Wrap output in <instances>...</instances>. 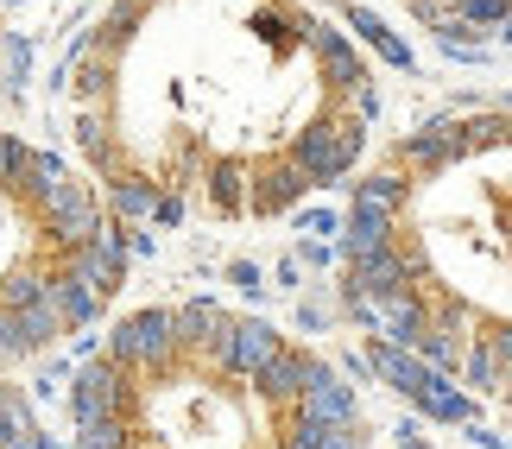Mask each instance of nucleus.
<instances>
[{
    "label": "nucleus",
    "instance_id": "6ab92c4d",
    "mask_svg": "<svg viewBox=\"0 0 512 449\" xmlns=\"http://www.w3.org/2000/svg\"><path fill=\"white\" fill-rule=\"evenodd\" d=\"M475 336L487 342V348H494V355H500V367H506V374H512V323H475Z\"/></svg>",
    "mask_w": 512,
    "mask_h": 449
},
{
    "label": "nucleus",
    "instance_id": "f3484780",
    "mask_svg": "<svg viewBox=\"0 0 512 449\" xmlns=\"http://www.w3.org/2000/svg\"><path fill=\"white\" fill-rule=\"evenodd\" d=\"M342 108L367 127V121H380V108H386V102H380V89H373V83H354V89H342Z\"/></svg>",
    "mask_w": 512,
    "mask_h": 449
},
{
    "label": "nucleus",
    "instance_id": "bb28decb",
    "mask_svg": "<svg viewBox=\"0 0 512 449\" xmlns=\"http://www.w3.org/2000/svg\"><path fill=\"white\" fill-rule=\"evenodd\" d=\"M506 399H512V380H506Z\"/></svg>",
    "mask_w": 512,
    "mask_h": 449
},
{
    "label": "nucleus",
    "instance_id": "ddd939ff",
    "mask_svg": "<svg viewBox=\"0 0 512 449\" xmlns=\"http://www.w3.org/2000/svg\"><path fill=\"white\" fill-rule=\"evenodd\" d=\"M108 203L121 222H159V184H146V178H114Z\"/></svg>",
    "mask_w": 512,
    "mask_h": 449
},
{
    "label": "nucleus",
    "instance_id": "393cba45",
    "mask_svg": "<svg viewBox=\"0 0 512 449\" xmlns=\"http://www.w3.org/2000/svg\"><path fill=\"white\" fill-rule=\"evenodd\" d=\"M121 449H165V443H152V437H140V431H133V437H127Z\"/></svg>",
    "mask_w": 512,
    "mask_h": 449
},
{
    "label": "nucleus",
    "instance_id": "b1692460",
    "mask_svg": "<svg viewBox=\"0 0 512 449\" xmlns=\"http://www.w3.org/2000/svg\"><path fill=\"white\" fill-rule=\"evenodd\" d=\"M323 323H329V310H323L317 298H310V304H304V329H323Z\"/></svg>",
    "mask_w": 512,
    "mask_h": 449
},
{
    "label": "nucleus",
    "instance_id": "5701e85b",
    "mask_svg": "<svg viewBox=\"0 0 512 449\" xmlns=\"http://www.w3.org/2000/svg\"><path fill=\"white\" fill-rule=\"evenodd\" d=\"M392 437H399V449H430V437H424V431H418V424H411V418H405V424H399V431H392Z\"/></svg>",
    "mask_w": 512,
    "mask_h": 449
},
{
    "label": "nucleus",
    "instance_id": "6e6552de",
    "mask_svg": "<svg viewBox=\"0 0 512 449\" xmlns=\"http://www.w3.org/2000/svg\"><path fill=\"white\" fill-rule=\"evenodd\" d=\"M411 405H418L424 418H437V424H468V418H475V393L449 386V374H437V367L424 374V386L411 393Z\"/></svg>",
    "mask_w": 512,
    "mask_h": 449
},
{
    "label": "nucleus",
    "instance_id": "f257e3e1",
    "mask_svg": "<svg viewBox=\"0 0 512 449\" xmlns=\"http://www.w3.org/2000/svg\"><path fill=\"white\" fill-rule=\"evenodd\" d=\"M361 146H367V127L336 102L329 114H317V121H310L298 140H291V159L310 171V184H317V190H336V184L348 178V165L361 159Z\"/></svg>",
    "mask_w": 512,
    "mask_h": 449
},
{
    "label": "nucleus",
    "instance_id": "2eb2a0df",
    "mask_svg": "<svg viewBox=\"0 0 512 449\" xmlns=\"http://www.w3.org/2000/svg\"><path fill=\"white\" fill-rule=\"evenodd\" d=\"M209 184H215V209H247V184H253V171L241 159H222L209 171Z\"/></svg>",
    "mask_w": 512,
    "mask_h": 449
},
{
    "label": "nucleus",
    "instance_id": "4be33fe9",
    "mask_svg": "<svg viewBox=\"0 0 512 449\" xmlns=\"http://www.w3.org/2000/svg\"><path fill=\"white\" fill-rule=\"evenodd\" d=\"M228 279L241 285V291H260V266H253V260H234V266H228Z\"/></svg>",
    "mask_w": 512,
    "mask_h": 449
},
{
    "label": "nucleus",
    "instance_id": "423d86ee",
    "mask_svg": "<svg viewBox=\"0 0 512 449\" xmlns=\"http://www.w3.org/2000/svg\"><path fill=\"white\" fill-rule=\"evenodd\" d=\"M310 361H317V355H304V348H279V355L253 374V393H260L266 405H291L304 393V380H310Z\"/></svg>",
    "mask_w": 512,
    "mask_h": 449
},
{
    "label": "nucleus",
    "instance_id": "1a4fd4ad",
    "mask_svg": "<svg viewBox=\"0 0 512 449\" xmlns=\"http://www.w3.org/2000/svg\"><path fill=\"white\" fill-rule=\"evenodd\" d=\"M411 197V184H405V171H373V178L354 184V197L348 209H361V216H386V222H399V209Z\"/></svg>",
    "mask_w": 512,
    "mask_h": 449
},
{
    "label": "nucleus",
    "instance_id": "f03ea898",
    "mask_svg": "<svg viewBox=\"0 0 512 449\" xmlns=\"http://www.w3.org/2000/svg\"><path fill=\"white\" fill-rule=\"evenodd\" d=\"M291 412H304L317 424H348V418H361V405H354V386L336 374V367L310 361V380H304V393L291 399Z\"/></svg>",
    "mask_w": 512,
    "mask_h": 449
},
{
    "label": "nucleus",
    "instance_id": "39448f33",
    "mask_svg": "<svg viewBox=\"0 0 512 449\" xmlns=\"http://www.w3.org/2000/svg\"><path fill=\"white\" fill-rule=\"evenodd\" d=\"M367 367H373V380H386L392 393H418L430 367L418 361V348H405V342H386V336H367Z\"/></svg>",
    "mask_w": 512,
    "mask_h": 449
},
{
    "label": "nucleus",
    "instance_id": "4468645a",
    "mask_svg": "<svg viewBox=\"0 0 512 449\" xmlns=\"http://www.w3.org/2000/svg\"><path fill=\"white\" fill-rule=\"evenodd\" d=\"M430 32H437V45L456 57V64H487V38H481V26H468L462 13H443Z\"/></svg>",
    "mask_w": 512,
    "mask_h": 449
},
{
    "label": "nucleus",
    "instance_id": "0eeeda50",
    "mask_svg": "<svg viewBox=\"0 0 512 449\" xmlns=\"http://www.w3.org/2000/svg\"><path fill=\"white\" fill-rule=\"evenodd\" d=\"M373 329H380L386 342H418V329H424V298L411 285H399V291H380L373 298Z\"/></svg>",
    "mask_w": 512,
    "mask_h": 449
},
{
    "label": "nucleus",
    "instance_id": "9d476101",
    "mask_svg": "<svg viewBox=\"0 0 512 449\" xmlns=\"http://www.w3.org/2000/svg\"><path fill=\"white\" fill-rule=\"evenodd\" d=\"M13 317H19V336H26V355H38V348H51L57 336H70V323H64V310H57V298H51V291H45V298H32V304H19Z\"/></svg>",
    "mask_w": 512,
    "mask_h": 449
},
{
    "label": "nucleus",
    "instance_id": "aec40b11",
    "mask_svg": "<svg viewBox=\"0 0 512 449\" xmlns=\"http://www.w3.org/2000/svg\"><path fill=\"white\" fill-rule=\"evenodd\" d=\"M336 260H342V234H336V247H329V241H310L298 253V266H336Z\"/></svg>",
    "mask_w": 512,
    "mask_h": 449
},
{
    "label": "nucleus",
    "instance_id": "a211bd4d",
    "mask_svg": "<svg viewBox=\"0 0 512 449\" xmlns=\"http://www.w3.org/2000/svg\"><path fill=\"white\" fill-rule=\"evenodd\" d=\"M456 13L468 19V26H506L512 0H456Z\"/></svg>",
    "mask_w": 512,
    "mask_h": 449
},
{
    "label": "nucleus",
    "instance_id": "20e7f679",
    "mask_svg": "<svg viewBox=\"0 0 512 449\" xmlns=\"http://www.w3.org/2000/svg\"><path fill=\"white\" fill-rule=\"evenodd\" d=\"M304 190H317V184H310V171L285 152V159H272L260 171V184L247 190V209H253V216H285V209H298Z\"/></svg>",
    "mask_w": 512,
    "mask_h": 449
},
{
    "label": "nucleus",
    "instance_id": "9b49d317",
    "mask_svg": "<svg viewBox=\"0 0 512 449\" xmlns=\"http://www.w3.org/2000/svg\"><path fill=\"white\" fill-rule=\"evenodd\" d=\"M399 234H392V222L386 216H361V209H348V222H342V260L354 266V260H373L380 247H392Z\"/></svg>",
    "mask_w": 512,
    "mask_h": 449
},
{
    "label": "nucleus",
    "instance_id": "a878e982",
    "mask_svg": "<svg viewBox=\"0 0 512 449\" xmlns=\"http://www.w3.org/2000/svg\"><path fill=\"white\" fill-rule=\"evenodd\" d=\"M500 32H506V45H512V13H506V26H500Z\"/></svg>",
    "mask_w": 512,
    "mask_h": 449
},
{
    "label": "nucleus",
    "instance_id": "412c9836",
    "mask_svg": "<svg viewBox=\"0 0 512 449\" xmlns=\"http://www.w3.org/2000/svg\"><path fill=\"white\" fill-rule=\"evenodd\" d=\"M298 228H310V234H342L336 209H310V216H298Z\"/></svg>",
    "mask_w": 512,
    "mask_h": 449
},
{
    "label": "nucleus",
    "instance_id": "dca6fc26",
    "mask_svg": "<svg viewBox=\"0 0 512 449\" xmlns=\"http://www.w3.org/2000/svg\"><path fill=\"white\" fill-rule=\"evenodd\" d=\"M462 146H468V152L506 146V108H500V114H481V121H462Z\"/></svg>",
    "mask_w": 512,
    "mask_h": 449
},
{
    "label": "nucleus",
    "instance_id": "7ed1b4c3",
    "mask_svg": "<svg viewBox=\"0 0 512 449\" xmlns=\"http://www.w3.org/2000/svg\"><path fill=\"white\" fill-rule=\"evenodd\" d=\"M456 159H468V146H462V121H430V127H418L411 140L399 146V165L405 171H449Z\"/></svg>",
    "mask_w": 512,
    "mask_h": 449
},
{
    "label": "nucleus",
    "instance_id": "f8f14e48",
    "mask_svg": "<svg viewBox=\"0 0 512 449\" xmlns=\"http://www.w3.org/2000/svg\"><path fill=\"white\" fill-rule=\"evenodd\" d=\"M456 374H462V386H468V393H487V399H494V393H506V367H500V355H494V348H487L481 336L475 342H468V355H462V367H456Z\"/></svg>",
    "mask_w": 512,
    "mask_h": 449
}]
</instances>
